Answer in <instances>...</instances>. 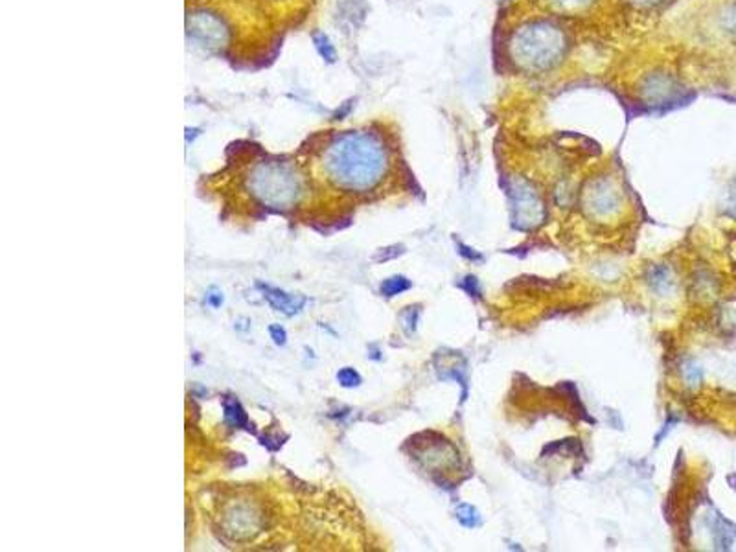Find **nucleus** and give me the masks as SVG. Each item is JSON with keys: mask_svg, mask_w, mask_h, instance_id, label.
<instances>
[{"mask_svg": "<svg viewBox=\"0 0 736 552\" xmlns=\"http://www.w3.org/2000/svg\"><path fill=\"white\" fill-rule=\"evenodd\" d=\"M326 179L348 192H366L380 184L387 172V149L380 138L366 131H347L333 138L323 151Z\"/></svg>", "mask_w": 736, "mask_h": 552, "instance_id": "1", "label": "nucleus"}, {"mask_svg": "<svg viewBox=\"0 0 736 552\" xmlns=\"http://www.w3.org/2000/svg\"><path fill=\"white\" fill-rule=\"evenodd\" d=\"M249 190L260 205L285 210L297 205L302 182L287 162H260L249 175Z\"/></svg>", "mask_w": 736, "mask_h": 552, "instance_id": "2", "label": "nucleus"}, {"mask_svg": "<svg viewBox=\"0 0 736 552\" xmlns=\"http://www.w3.org/2000/svg\"><path fill=\"white\" fill-rule=\"evenodd\" d=\"M518 52L521 50L523 61L534 67H545L560 54L561 37L551 26L536 24L530 28H525L521 37L518 35Z\"/></svg>", "mask_w": 736, "mask_h": 552, "instance_id": "3", "label": "nucleus"}, {"mask_svg": "<svg viewBox=\"0 0 736 552\" xmlns=\"http://www.w3.org/2000/svg\"><path fill=\"white\" fill-rule=\"evenodd\" d=\"M188 34L206 48H221L228 43V30L223 20L204 11L188 17Z\"/></svg>", "mask_w": 736, "mask_h": 552, "instance_id": "4", "label": "nucleus"}, {"mask_svg": "<svg viewBox=\"0 0 736 552\" xmlns=\"http://www.w3.org/2000/svg\"><path fill=\"white\" fill-rule=\"evenodd\" d=\"M256 287L261 291V296L267 300V304L271 306L273 310L280 311V313L287 315V317L299 315L300 311L304 310L306 304H308V299H306V296L289 295V293H285V291L278 289V287L269 286V284L258 282Z\"/></svg>", "mask_w": 736, "mask_h": 552, "instance_id": "5", "label": "nucleus"}, {"mask_svg": "<svg viewBox=\"0 0 736 552\" xmlns=\"http://www.w3.org/2000/svg\"><path fill=\"white\" fill-rule=\"evenodd\" d=\"M225 422L232 429H249V416L238 400L225 398L223 401Z\"/></svg>", "mask_w": 736, "mask_h": 552, "instance_id": "6", "label": "nucleus"}, {"mask_svg": "<svg viewBox=\"0 0 736 552\" xmlns=\"http://www.w3.org/2000/svg\"><path fill=\"white\" fill-rule=\"evenodd\" d=\"M411 287H413L411 280H408V278H405V276L398 275V276H390V278L383 280V284H381L380 291H381V295H383V296H387V299H392V296L401 295V293L408 291V289H411Z\"/></svg>", "mask_w": 736, "mask_h": 552, "instance_id": "7", "label": "nucleus"}, {"mask_svg": "<svg viewBox=\"0 0 736 552\" xmlns=\"http://www.w3.org/2000/svg\"><path fill=\"white\" fill-rule=\"evenodd\" d=\"M456 519L462 527H468V529H475L480 525V515L479 510L471 505H461L456 508Z\"/></svg>", "mask_w": 736, "mask_h": 552, "instance_id": "8", "label": "nucleus"}, {"mask_svg": "<svg viewBox=\"0 0 736 552\" xmlns=\"http://www.w3.org/2000/svg\"><path fill=\"white\" fill-rule=\"evenodd\" d=\"M337 381H339V385L344 387V389H354V387L361 385L363 380L356 368L344 367L337 372Z\"/></svg>", "mask_w": 736, "mask_h": 552, "instance_id": "9", "label": "nucleus"}, {"mask_svg": "<svg viewBox=\"0 0 736 552\" xmlns=\"http://www.w3.org/2000/svg\"><path fill=\"white\" fill-rule=\"evenodd\" d=\"M401 322H404V328L407 330L408 334L416 330V322H418V311L416 308H407L401 315Z\"/></svg>", "mask_w": 736, "mask_h": 552, "instance_id": "10", "label": "nucleus"}, {"mask_svg": "<svg viewBox=\"0 0 736 552\" xmlns=\"http://www.w3.org/2000/svg\"><path fill=\"white\" fill-rule=\"evenodd\" d=\"M315 44H317V48H318V50H320V54H323V58L324 59H330V61H332L333 54H335V52H333V46H332V44H330L328 37H326V35H324V34L315 35Z\"/></svg>", "mask_w": 736, "mask_h": 552, "instance_id": "11", "label": "nucleus"}, {"mask_svg": "<svg viewBox=\"0 0 736 552\" xmlns=\"http://www.w3.org/2000/svg\"><path fill=\"white\" fill-rule=\"evenodd\" d=\"M269 334H271L273 343H275L276 346H284V344L287 343V332L282 328L280 324H273V326H269Z\"/></svg>", "mask_w": 736, "mask_h": 552, "instance_id": "12", "label": "nucleus"}, {"mask_svg": "<svg viewBox=\"0 0 736 552\" xmlns=\"http://www.w3.org/2000/svg\"><path fill=\"white\" fill-rule=\"evenodd\" d=\"M206 302H208L212 308H219V306L223 304V293L218 289H212L208 295H206Z\"/></svg>", "mask_w": 736, "mask_h": 552, "instance_id": "13", "label": "nucleus"}, {"mask_svg": "<svg viewBox=\"0 0 736 552\" xmlns=\"http://www.w3.org/2000/svg\"><path fill=\"white\" fill-rule=\"evenodd\" d=\"M392 251V247L389 249H381V253L378 254V256H374L375 262H385V260H390V258H396L399 256V254H404V249H399V251H396V253H390Z\"/></svg>", "mask_w": 736, "mask_h": 552, "instance_id": "14", "label": "nucleus"}, {"mask_svg": "<svg viewBox=\"0 0 736 552\" xmlns=\"http://www.w3.org/2000/svg\"><path fill=\"white\" fill-rule=\"evenodd\" d=\"M556 2H561V4H573V2H584V0H556Z\"/></svg>", "mask_w": 736, "mask_h": 552, "instance_id": "15", "label": "nucleus"}]
</instances>
